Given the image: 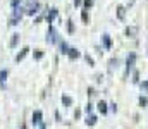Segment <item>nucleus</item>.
Returning <instances> with one entry per match:
<instances>
[{
	"label": "nucleus",
	"instance_id": "1",
	"mask_svg": "<svg viewBox=\"0 0 148 129\" xmlns=\"http://www.w3.org/2000/svg\"><path fill=\"white\" fill-rule=\"evenodd\" d=\"M38 9H40V2H33L29 7H28V10H26V14L28 16H33V14H36Z\"/></svg>",
	"mask_w": 148,
	"mask_h": 129
},
{
	"label": "nucleus",
	"instance_id": "2",
	"mask_svg": "<svg viewBox=\"0 0 148 129\" xmlns=\"http://www.w3.org/2000/svg\"><path fill=\"white\" fill-rule=\"evenodd\" d=\"M41 122V112L40 110H36V112H33V124L35 126H38Z\"/></svg>",
	"mask_w": 148,
	"mask_h": 129
},
{
	"label": "nucleus",
	"instance_id": "3",
	"mask_svg": "<svg viewBox=\"0 0 148 129\" xmlns=\"http://www.w3.org/2000/svg\"><path fill=\"white\" fill-rule=\"evenodd\" d=\"M28 52H29V48H23L21 50V53H17V57H16V62H21L26 55H28Z\"/></svg>",
	"mask_w": 148,
	"mask_h": 129
},
{
	"label": "nucleus",
	"instance_id": "4",
	"mask_svg": "<svg viewBox=\"0 0 148 129\" xmlns=\"http://www.w3.org/2000/svg\"><path fill=\"white\" fill-rule=\"evenodd\" d=\"M55 16H57V9H52V10H50V14L47 16V23H48V24H52V21L55 19Z\"/></svg>",
	"mask_w": 148,
	"mask_h": 129
},
{
	"label": "nucleus",
	"instance_id": "5",
	"mask_svg": "<svg viewBox=\"0 0 148 129\" xmlns=\"http://www.w3.org/2000/svg\"><path fill=\"white\" fill-rule=\"evenodd\" d=\"M71 59H77L79 57V50H76V48H69V53H67Z\"/></svg>",
	"mask_w": 148,
	"mask_h": 129
},
{
	"label": "nucleus",
	"instance_id": "6",
	"mask_svg": "<svg viewBox=\"0 0 148 129\" xmlns=\"http://www.w3.org/2000/svg\"><path fill=\"white\" fill-rule=\"evenodd\" d=\"M134 55H131V57H127V69H126V72H129V69L133 67V64H134Z\"/></svg>",
	"mask_w": 148,
	"mask_h": 129
},
{
	"label": "nucleus",
	"instance_id": "7",
	"mask_svg": "<svg viewBox=\"0 0 148 129\" xmlns=\"http://www.w3.org/2000/svg\"><path fill=\"white\" fill-rule=\"evenodd\" d=\"M98 110H100L102 114H107V110H109V109H107V103H105V102H100V103H98Z\"/></svg>",
	"mask_w": 148,
	"mask_h": 129
},
{
	"label": "nucleus",
	"instance_id": "8",
	"mask_svg": "<svg viewBox=\"0 0 148 129\" xmlns=\"http://www.w3.org/2000/svg\"><path fill=\"white\" fill-rule=\"evenodd\" d=\"M48 43H55V33H53L52 28L48 29Z\"/></svg>",
	"mask_w": 148,
	"mask_h": 129
},
{
	"label": "nucleus",
	"instance_id": "9",
	"mask_svg": "<svg viewBox=\"0 0 148 129\" xmlns=\"http://www.w3.org/2000/svg\"><path fill=\"white\" fill-rule=\"evenodd\" d=\"M86 124H88V126H95V124H97V117H95V115H90V117L86 119Z\"/></svg>",
	"mask_w": 148,
	"mask_h": 129
},
{
	"label": "nucleus",
	"instance_id": "10",
	"mask_svg": "<svg viewBox=\"0 0 148 129\" xmlns=\"http://www.w3.org/2000/svg\"><path fill=\"white\" fill-rule=\"evenodd\" d=\"M103 45H105V48H110L112 42H110V36L109 35H103Z\"/></svg>",
	"mask_w": 148,
	"mask_h": 129
},
{
	"label": "nucleus",
	"instance_id": "11",
	"mask_svg": "<svg viewBox=\"0 0 148 129\" xmlns=\"http://www.w3.org/2000/svg\"><path fill=\"white\" fill-rule=\"evenodd\" d=\"M136 31H138L136 28H127V29H126V35H127V36H134Z\"/></svg>",
	"mask_w": 148,
	"mask_h": 129
},
{
	"label": "nucleus",
	"instance_id": "12",
	"mask_svg": "<svg viewBox=\"0 0 148 129\" xmlns=\"http://www.w3.org/2000/svg\"><path fill=\"white\" fill-rule=\"evenodd\" d=\"M17 42H19V35H14V36H12V40H10V46L14 48V46L17 45Z\"/></svg>",
	"mask_w": 148,
	"mask_h": 129
},
{
	"label": "nucleus",
	"instance_id": "13",
	"mask_svg": "<svg viewBox=\"0 0 148 129\" xmlns=\"http://www.w3.org/2000/svg\"><path fill=\"white\" fill-rule=\"evenodd\" d=\"M81 19H83V23H88V21H90V16L86 14V10L81 12Z\"/></svg>",
	"mask_w": 148,
	"mask_h": 129
},
{
	"label": "nucleus",
	"instance_id": "14",
	"mask_svg": "<svg viewBox=\"0 0 148 129\" xmlns=\"http://www.w3.org/2000/svg\"><path fill=\"white\" fill-rule=\"evenodd\" d=\"M5 78H7V71H2V72H0V85H3Z\"/></svg>",
	"mask_w": 148,
	"mask_h": 129
},
{
	"label": "nucleus",
	"instance_id": "15",
	"mask_svg": "<svg viewBox=\"0 0 148 129\" xmlns=\"http://www.w3.org/2000/svg\"><path fill=\"white\" fill-rule=\"evenodd\" d=\"M60 48H62V53H69V46H67L64 42L60 43Z\"/></svg>",
	"mask_w": 148,
	"mask_h": 129
},
{
	"label": "nucleus",
	"instance_id": "16",
	"mask_svg": "<svg viewBox=\"0 0 148 129\" xmlns=\"http://www.w3.org/2000/svg\"><path fill=\"white\" fill-rule=\"evenodd\" d=\"M62 102H64V103H66V105H71V103H73V102H71V98H69V96H62Z\"/></svg>",
	"mask_w": 148,
	"mask_h": 129
},
{
	"label": "nucleus",
	"instance_id": "17",
	"mask_svg": "<svg viewBox=\"0 0 148 129\" xmlns=\"http://www.w3.org/2000/svg\"><path fill=\"white\" fill-rule=\"evenodd\" d=\"M141 89L148 93V81H143V83H141Z\"/></svg>",
	"mask_w": 148,
	"mask_h": 129
},
{
	"label": "nucleus",
	"instance_id": "18",
	"mask_svg": "<svg viewBox=\"0 0 148 129\" xmlns=\"http://www.w3.org/2000/svg\"><path fill=\"white\" fill-rule=\"evenodd\" d=\"M140 103H141V105H147V103H148V98L141 96V98H140Z\"/></svg>",
	"mask_w": 148,
	"mask_h": 129
},
{
	"label": "nucleus",
	"instance_id": "19",
	"mask_svg": "<svg viewBox=\"0 0 148 129\" xmlns=\"http://www.w3.org/2000/svg\"><path fill=\"white\" fill-rule=\"evenodd\" d=\"M74 33V28H73V23H71V21H69V35H73Z\"/></svg>",
	"mask_w": 148,
	"mask_h": 129
},
{
	"label": "nucleus",
	"instance_id": "20",
	"mask_svg": "<svg viewBox=\"0 0 148 129\" xmlns=\"http://www.w3.org/2000/svg\"><path fill=\"white\" fill-rule=\"evenodd\" d=\"M84 110H86V114H90V112H91V105H90V103H88V105H86V109H84Z\"/></svg>",
	"mask_w": 148,
	"mask_h": 129
},
{
	"label": "nucleus",
	"instance_id": "21",
	"mask_svg": "<svg viewBox=\"0 0 148 129\" xmlns=\"http://www.w3.org/2000/svg\"><path fill=\"white\" fill-rule=\"evenodd\" d=\"M19 2H21V0H12V7H14V9H16V7H17V3H19Z\"/></svg>",
	"mask_w": 148,
	"mask_h": 129
},
{
	"label": "nucleus",
	"instance_id": "22",
	"mask_svg": "<svg viewBox=\"0 0 148 129\" xmlns=\"http://www.w3.org/2000/svg\"><path fill=\"white\" fill-rule=\"evenodd\" d=\"M122 16H124V9L121 7V9H119V17H122Z\"/></svg>",
	"mask_w": 148,
	"mask_h": 129
},
{
	"label": "nucleus",
	"instance_id": "23",
	"mask_svg": "<svg viewBox=\"0 0 148 129\" xmlns=\"http://www.w3.org/2000/svg\"><path fill=\"white\" fill-rule=\"evenodd\" d=\"M93 2H95V0H86V7H90V5H93Z\"/></svg>",
	"mask_w": 148,
	"mask_h": 129
},
{
	"label": "nucleus",
	"instance_id": "24",
	"mask_svg": "<svg viewBox=\"0 0 148 129\" xmlns=\"http://www.w3.org/2000/svg\"><path fill=\"white\" fill-rule=\"evenodd\" d=\"M74 3H76V5H79V3H81V0H74Z\"/></svg>",
	"mask_w": 148,
	"mask_h": 129
},
{
	"label": "nucleus",
	"instance_id": "25",
	"mask_svg": "<svg viewBox=\"0 0 148 129\" xmlns=\"http://www.w3.org/2000/svg\"><path fill=\"white\" fill-rule=\"evenodd\" d=\"M40 129H45V126H41V128H40Z\"/></svg>",
	"mask_w": 148,
	"mask_h": 129
}]
</instances>
